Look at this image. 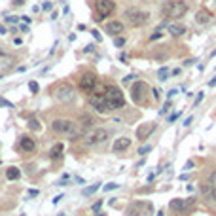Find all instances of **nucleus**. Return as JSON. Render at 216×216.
<instances>
[{
  "label": "nucleus",
  "mask_w": 216,
  "mask_h": 216,
  "mask_svg": "<svg viewBox=\"0 0 216 216\" xmlns=\"http://www.w3.org/2000/svg\"><path fill=\"white\" fill-rule=\"evenodd\" d=\"M103 203H104V201H103V199H99V201H95V203H93V207H91V208L97 212V211H100V207H103Z\"/></svg>",
  "instance_id": "34"
},
{
  "label": "nucleus",
  "mask_w": 216,
  "mask_h": 216,
  "mask_svg": "<svg viewBox=\"0 0 216 216\" xmlns=\"http://www.w3.org/2000/svg\"><path fill=\"white\" fill-rule=\"evenodd\" d=\"M19 19H21L19 15H8V17H4V21H6V23H11V25H13V23H17Z\"/></svg>",
  "instance_id": "30"
},
{
  "label": "nucleus",
  "mask_w": 216,
  "mask_h": 216,
  "mask_svg": "<svg viewBox=\"0 0 216 216\" xmlns=\"http://www.w3.org/2000/svg\"><path fill=\"white\" fill-rule=\"evenodd\" d=\"M154 131H155V123H144V125H140L139 129H136V139L146 140Z\"/></svg>",
  "instance_id": "17"
},
{
  "label": "nucleus",
  "mask_w": 216,
  "mask_h": 216,
  "mask_svg": "<svg viewBox=\"0 0 216 216\" xmlns=\"http://www.w3.org/2000/svg\"><path fill=\"white\" fill-rule=\"evenodd\" d=\"M208 85H211V87H214V85H216V76L212 78V80H211V82H208Z\"/></svg>",
  "instance_id": "52"
},
{
  "label": "nucleus",
  "mask_w": 216,
  "mask_h": 216,
  "mask_svg": "<svg viewBox=\"0 0 216 216\" xmlns=\"http://www.w3.org/2000/svg\"><path fill=\"white\" fill-rule=\"evenodd\" d=\"M91 34H93V38H97L99 42H100V40H103V36H100V34H99V31H91Z\"/></svg>",
  "instance_id": "43"
},
{
  "label": "nucleus",
  "mask_w": 216,
  "mask_h": 216,
  "mask_svg": "<svg viewBox=\"0 0 216 216\" xmlns=\"http://www.w3.org/2000/svg\"><path fill=\"white\" fill-rule=\"evenodd\" d=\"M0 106H6V108H13V104L10 103V100H6V99H2V97H0Z\"/></svg>",
  "instance_id": "37"
},
{
  "label": "nucleus",
  "mask_w": 216,
  "mask_h": 216,
  "mask_svg": "<svg viewBox=\"0 0 216 216\" xmlns=\"http://www.w3.org/2000/svg\"><path fill=\"white\" fill-rule=\"evenodd\" d=\"M78 125H80L83 131H87V129H93V125H95V118H93L91 114H82L80 119H78Z\"/></svg>",
  "instance_id": "18"
},
{
  "label": "nucleus",
  "mask_w": 216,
  "mask_h": 216,
  "mask_svg": "<svg viewBox=\"0 0 216 216\" xmlns=\"http://www.w3.org/2000/svg\"><path fill=\"white\" fill-rule=\"evenodd\" d=\"M6 32H8V31H6V27H4V25H0V34H6Z\"/></svg>",
  "instance_id": "53"
},
{
  "label": "nucleus",
  "mask_w": 216,
  "mask_h": 216,
  "mask_svg": "<svg viewBox=\"0 0 216 216\" xmlns=\"http://www.w3.org/2000/svg\"><path fill=\"white\" fill-rule=\"evenodd\" d=\"M103 93H104V97L108 100L110 110H121V108L125 106V97H123V93H121V89L118 87V85L108 83V85H104Z\"/></svg>",
  "instance_id": "2"
},
{
  "label": "nucleus",
  "mask_w": 216,
  "mask_h": 216,
  "mask_svg": "<svg viewBox=\"0 0 216 216\" xmlns=\"http://www.w3.org/2000/svg\"><path fill=\"white\" fill-rule=\"evenodd\" d=\"M195 61H197L195 57H193V59H186V61H184V67H190V64H193Z\"/></svg>",
  "instance_id": "44"
},
{
  "label": "nucleus",
  "mask_w": 216,
  "mask_h": 216,
  "mask_svg": "<svg viewBox=\"0 0 216 216\" xmlns=\"http://www.w3.org/2000/svg\"><path fill=\"white\" fill-rule=\"evenodd\" d=\"M23 2H25V0H11V4H13V6H21Z\"/></svg>",
  "instance_id": "47"
},
{
  "label": "nucleus",
  "mask_w": 216,
  "mask_h": 216,
  "mask_svg": "<svg viewBox=\"0 0 216 216\" xmlns=\"http://www.w3.org/2000/svg\"><path fill=\"white\" fill-rule=\"evenodd\" d=\"M108 136H110V131L104 127H95L91 129V131L83 136V144L85 146H95V144H103L108 140Z\"/></svg>",
  "instance_id": "8"
},
{
  "label": "nucleus",
  "mask_w": 216,
  "mask_h": 216,
  "mask_svg": "<svg viewBox=\"0 0 216 216\" xmlns=\"http://www.w3.org/2000/svg\"><path fill=\"white\" fill-rule=\"evenodd\" d=\"M95 216H106V214H104V212H100V211H97V214H95Z\"/></svg>",
  "instance_id": "57"
},
{
  "label": "nucleus",
  "mask_w": 216,
  "mask_h": 216,
  "mask_svg": "<svg viewBox=\"0 0 216 216\" xmlns=\"http://www.w3.org/2000/svg\"><path fill=\"white\" fill-rule=\"evenodd\" d=\"M207 182L208 184H211V186H214V188H216V169L211 172V175H208V180H207Z\"/></svg>",
  "instance_id": "28"
},
{
  "label": "nucleus",
  "mask_w": 216,
  "mask_h": 216,
  "mask_svg": "<svg viewBox=\"0 0 216 216\" xmlns=\"http://www.w3.org/2000/svg\"><path fill=\"white\" fill-rule=\"evenodd\" d=\"M21 32H28V25H21Z\"/></svg>",
  "instance_id": "51"
},
{
  "label": "nucleus",
  "mask_w": 216,
  "mask_h": 216,
  "mask_svg": "<svg viewBox=\"0 0 216 216\" xmlns=\"http://www.w3.org/2000/svg\"><path fill=\"white\" fill-rule=\"evenodd\" d=\"M78 87H80V91L85 93V95L95 93L97 87H99V76H97L93 70L83 72V74L80 76V80H78Z\"/></svg>",
  "instance_id": "6"
},
{
  "label": "nucleus",
  "mask_w": 216,
  "mask_h": 216,
  "mask_svg": "<svg viewBox=\"0 0 216 216\" xmlns=\"http://www.w3.org/2000/svg\"><path fill=\"white\" fill-rule=\"evenodd\" d=\"M21 42H23L21 38H15V40H13V44H15V46H21Z\"/></svg>",
  "instance_id": "55"
},
{
  "label": "nucleus",
  "mask_w": 216,
  "mask_h": 216,
  "mask_svg": "<svg viewBox=\"0 0 216 216\" xmlns=\"http://www.w3.org/2000/svg\"><path fill=\"white\" fill-rule=\"evenodd\" d=\"M6 178L8 180H19L21 178V171L17 167H8L6 169Z\"/></svg>",
  "instance_id": "22"
},
{
  "label": "nucleus",
  "mask_w": 216,
  "mask_h": 216,
  "mask_svg": "<svg viewBox=\"0 0 216 216\" xmlns=\"http://www.w3.org/2000/svg\"><path fill=\"white\" fill-rule=\"evenodd\" d=\"M129 146H131V139H129V136H119V139H116L112 144V152L121 154V152H125V150H129Z\"/></svg>",
  "instance_id": "15"
},
{
  "label": "nucleus",
  "mask_w": 216,
  "mask_h": 216,
  "mask_svg": "<svg viewBox=\"0 0 216 216\" xmlns=\"http://www.w3.org/2000/svg\"><path fill=\"white\" fill-rule=\"evenodd\" d=\"M148 83L142 82V80H136L133 85H131V100L136 104V106H144L148 104Z\"/></svg>",
  "instance_id": "5"
},
{
  "label": "nucleus",
  "mask_w": 216,
  "mask_h": 216,
  "mask_svg": "<svg viewBox=\"0 0 216 216\" xmlns=\"http://www.w3.org/2000/svg\"><path fill=\"white\" fill-rule=\"evenodd\" d=\"M49 127H51V131L55 135H70V136H76V129H78V123L76 121H72L68 118H55L51 123H49Z\"/></svg>",
  "instance_id": "4"
},
{
  "label": "nucleus",
  "mask_w": 216,
  "mask_h": 216,
  "mask_svg": "<svg viewBox=\"0 0 216 216\" xmlns=\"http://www.w3.org/2000/svg\"><path fill=\"white\" fill-rule=\"evenodd\" d=\"M150 93L154 95V99H159V95H161V91H159V89H150Z\"/></svg>",
  "instance_id": "41"
},
{
  "label": "nucleus",
  "mask_w": 216,
  "mask_h": 216,
  "mask_svg": "<svg viewBox=\"0 0 216 216\" xmlns=\"http://www.w3.org/2000/svg\"><path fill=\"white\" fill-rule=\"evenodd\" d=\"M57 216H64V214H63V212H61V214H57Z\"/></svg>",
  "instance_id": "59"
},
{
  "label": "nucleus",
  "mask_w": 216,
  "mask_h": 216,
  "mask_svg": "<svg viewBox=\"0 0 216 216\" xmlns=\"http://www.w3.org/2000/svg\"><path fill=\"white\" fill-rule=\"evenodd\" d=\"M135 80H136V74H127V76H125L121 82H123L125 85H129V83H131V82H135Z\"/></svg>",
  "instance_id": "29"
},
{
  "label": "nucleus",
  "mask_w": 216,
  "mask_h": 216,
  "mask_svg": "<svg viewBox=\"0 0 216 216\" xmlns=\"http://www.w3.org/2000/svg\"><path fill=\"white\" fill-rule=\"evenodd\" d=\"M61 199H63V195H57V197H53V205H57V203H59Z\"/></svg>",
  "instance_id": "49"
},
{
  "label": "nucleus",
  "mask_w": 216,
  "mask_h": 216,
  "mask_svg": "<svg viewBox=\"0 0 216 216\" xmlns=\"http://www.w3.org/2000/svg\"><path fill=\"white\" fill-rule=\"evenodd\" d=\"M89 106L93 108L95 112L99 114H106L108 110H110V106H108V100L104 97V93H91L89 95Z\"/></svg>",
  "instance_id": "10"
},
{
  "label": "nucleus",
  "mask_w": 216,
  "mask_h": 216,
  "mask_svg": "<svg viewBox=\"0 0 216 216\" xmlns=\"http://www.w3.org/2000/svg\"><path fill=\"white\" fill-rule=\"evenodd\" d=\"M17 148L21 150V152H25V154H32L34 150H36V142H34L32 136L21 135L19 136V142H17Z\"/></svg>",
  "instance_id": "13"
},
{
  "label": "nucleus",
  "mask_w": 216,
  "mask_h": 216,
  "mask_svg": "<svg viewBox=\"0 0 216 216\" xmlns=\"http://www.w3.org/2000/svg\"><path fill=\"white\" fill-rule=\"evenodd\" d=\"M203 97H205V93H203V91H199V95L195 97V100H193V106H197L201 100H203Z\"/></svg>",
  "instance_id": "36"
},
{
  "label": "nucleus",
  "mask_w": 216,
  "mask_h": 216,
  "mask_svg": "<svg viewBox=\"0 0 216 216\" xmlns=\"http://www.w3.org/2000/svg\"><path fill=\"white\" fill-rule=\"evenodd\" d=\"M150 150H152V144H146V146H142V148L139 150V155H146Z\"/></svg>",
  "instance_id": "31"
},
{
  "label": "nucleus",
  "mask_w": 216,
  "mask_h": 216,
  "mask_svg": "<svg viewBox=\"0 0 216 216\" xmlns=\"http://www.w3.org/2000/svg\"><path fill=\"white\" fill-rule=\"evenodd\" d=\"M51 95L61 103H70L74 99V89H72L70 83H59L55 89H51Z\"/></svg>",
  "instance_id": "12"
},
{
  "label": "nucleus",
  "mask_w": 216,
  "mask_h": 216,
  "mask_svg": "<svg viewBox=\"0 0 216 216\" xmlns=\"http://www.w3.org/2000/svg\"><path fill=\"white\" fill-rule=\"evenodd\" d=\"M171 74H172V76H178V74H180V68H175V70L171 72Z\"/></svg>",
  "instance_id": "54"
},
{
  "label": "nucleus",
  "mask_w": 216,
  "mask_h": 216,
  "mask_svg": "<svg viewBox=\"0 0 216 216\" xmlns=\"http://www.w3.org/2000/svg\"><path fill=\"white\" fill-rule=\"evenodd\" d=\"M95 17H93V21H97V23H100V21H104L106 17H110L114 10H116V4H114V0H95Z\"/></svg>",
  "instance_id": "7"
},
{
  "label": "nucleus",
  "mask_w": 216,
  "mask_h": 216,
  "mask_svg": "<svg viewBox=\"0 0 216 216\" xmlns=\"http://www.w3.org/2000/svg\"><path fill=\"white\" fill-rule=\"evenodd\" d=\"M180 116H182V112H176V114H171V116H169V119H167V121H169V123H175V121H176V119H178Z\"/></svg>",
  "instance_id": "32"
},
{
  "label": "nucleus",
  "mask_w": 216,
  "mask_h": 216,
  "mask_svg": "<svg viewBox=\"0 0 216 216\" xmlns=\"http://www.w3.org/2000/svg\"><path fill=\"white\" fill-rule=\"evenodd\" d=\"M99 188H100V182L93 184V186H89V188H85V190H83V195H85V197H89V195H93V193H95Z\"/></svg>",
  "instance_id": "25"
},
{
  "label": "nucleus",
  "mask_w": 216,
  "mask_h": 216,
  "mask_svg": "<svg viewBox=\"0 0 216 216\" xmlns=\"http://www.w3.org/2000/svg\"><path fill=\"white\" fill-rule=\"evenodd\" d=\"M169 108H171V99L167 100V103H165V106L161 108V112H159V114H161V116H163V114H167V112H169Z\"/></svg>",
  "instance_id": "38"
},
{
  "label": "nucleus",
  "mask_w": 216,
  "mask_h": 216,
  "mask_svg": "<svg viewBox=\"0 0 216 216\" xmlns=\"http://www.w3.org/2000/svg\"><path fill=\"white\" fill-rule=\"evenodd\" d=\"M186 32V27L184 25H169V34L178 38V36H182Z\"/></svg>",
  "instance_id": "20"
},
{
  "label": "nucleus",
  "mask_w": 216,
  "mask_h": 216,
  "mask_svg": "<svg viewBox=\"0 0 216 216\" xmlns=\"http://www.w3.org/2000/svg\"><path fill=\"white\" fill-rule=\"evenodd\" d=\"M36 195H40L38 190H28V197H36Z\"/></svg>",
  "instance_id": "42"
},
{
  "label": "nucleus",
  "mask_w": 216,
  "mask_h": 216,
  "mask_svg": "<svg viewBox=\"0 0 216 216\" xmlns=\"http://www.w3.org/2000/svg\"><path fill=\"white\" fill-rule=\"evenodd\" d=\"M70 180V175H63V178L57 182V186H67V182Z\"/></svg>",
  "instance_id": "33"
},
{
  "label": "nucleus",
  "mask_w": 216,
  "mask_h": 216,
  "mask_svg": "<svg viewBox=\"0 0 216 216\" xmlns=\"http://www.w3.org/2000/svg\"><path fill=\"white\" fill-rule=\"evenodd\" d=\"M118 188H119V184H114V182H110V184H106V186H104V190H106V191H112V190H118Z\"/></svg>",
  "instance_id": "35"
},
{
  "label": "nucleus",
  "mask_w": 216,
  "mask_h": 216,
  "mask_svg": "<svg viewBox=\"0 0 216 216\" xmlns=\"http://www.w3.org/2000/svg\"><path fill=\"white\" fill-rule=\"evenodd\" d=\"M191 121H193V116H190V118H186V119L182 121V125H184V127H190V123H191Z\"/></svg>",
  "instance_id": "40"
},
{
  "label": "nucleus",
  "mask_w": 216,
  "mask_h": 216,
  "mask_svg": "<svg viewBox=\"0 0 216 216\" xmlns=\"http://www.w3.org/2000/svg\"><path fill=\"white\" fill-rule=\"evenodd\" d=\"M211 57H216V49H214V51H212V53H211Z\"/></svg>",
  "instance_id": "58"
},
{
  "label": "nucleus",
  "mask_w": 216,
  "mask_h": 216,
  "mask_svg": "<svg viewBox=\"0 0 216 216\" xmlns=\"http://www.w3.org/2000/svg\"><path fill=\"white\" fill-rule=\"evenodd\" d=\"M63 148H64L63 144H61V142H57L55 146L49 150V157H51V159H59V157L63 155Z\"/></svg>",
  "instance_id": "21"
},
{
  "label": "nucleus",
  "mask_w": 216,
  "mask_h": 216,
  "mask_svg": "<svg viewBox=\"0 0 216 216\" xmlns=\"http://www.w3.org/2000/svg\"><path fill=\"white\" fill-rule=\"evenodd\" d=\"M152 203H144V201H133L131 205H127L125 216H152Z\"/></svg>",
  "instance_id": "9"
},
{
  "label": "nucleus",
  "mask_w": 216,
  "mask_h": 216,
  "mask_svg": "<svg viewBox=\"0 0 216 216\" xmlns=\"http://www.w3.org/2000/svg\"><path fill=\"white\" fill-rule=\"evenodd\" d=\"M104 31L110 34V36H119V34H123L125 32V25L121 23V21H110V23H106V27H104Z\"/></svg>",
  "instance_id": "14"
},
{
  "label": "nucleus",
  "mask_w": 216,
  "mask_h": 216,
  "mask_svg": "<svg viewBox=\"0 0 216 216\" xmlns=\"http://www.w3.org/2000/svg\"><path fill=\"white\" fill-rule=\"evenodd\" d=\"M169 74H171V72H169L167 67H161L159 70H157V78H159V82H167L169 80Z\"/></svg>",
  "instance_id": "23"
},
{
  "label": "nucleus",
  "mask_w": 216,
  "mask_h": 216,
  "mask_svg": "<svg viewBox=\"0 0 216 216\" xmlns=\"http://www.w3.org/2000/svg\"><path fill=\"white\" fill-rule=\"evenodd\" d=\"M195 205V197H190V199H172L169 203V208L175 214H188L190 208H193Z\"/></svg>",
  "instance_id": "11"
},
{
  "label": "nucleus",
  "mask_w": 216,
  "mask_h": 216,
  "mask_svg": "<svg viewBox=\"0 0 216 216\" xmlns=\"http://www.w3.org/2000/svg\"><path fill=\"white\" fill-rule=\"evenodd\" d=\"M190 169H193V161H186V165H184V171H190Z\"/></svg>",
  "instance_id": "45"
},
{
  "label": "nucleus",
  "mask_w": 216,
  "mask_h": 216,
  "mask_svg": "<svg viewBox=\"0 0 216 216\" xmlns=\"http://www.w3.org/2000/svg\"><path fill=\"white\" fill-rule=\"evenodd\" d=\"M0 57H6V49H0Z\"/></svg>",
  "instance_id": "56"
},
{
  "label": "nucleus",
  "mask_w": 216,
  "mask_h": 216,
  "mask_svg": "<svg viewBox=\"0 0 216 216\" xmlns=\"http://www.w3.org/2000/svg\"><path fill=\"white\" fill-rule=\"evenodd\" d=\"M123 21L129 27H142L150 21V13L146 10H140V8H127L123 11Z\"/></svg>",
  "instance_id": "3"
},
{
  "label": "nucleus",
  "mask_w": 216,
  "mask_h": 216,
  "mask_svg": "<svg viewBox=\"0 0 216 216\" xmlns=\"http://www.w3.org/2000/svg\"><path fill=\"white\" fill-rule=\"evenodd\" d=\"M28 89H31V93L32 95H36V93H38V89H40V85H38V82H28Z\"/></svg>",
  "instance_id": "27"
},
{
  "label": "nucleus",
  "mask_w": 216,
  "mask_h": 216,
  "mask_svg": "<svg viewBox=\"0 0 216 216\" xmlns=\"http://www.w3.org/2000/svg\"><path fill=\"white\" fill-rule=\"evenodd\" d=\"M211 19H212V13L208 10H201V11H197V15H195V21L199 25H208Z\"/></svg>",
  "instance_id": "19"
},
{
  "label": "nucleus",
  "mask_w": 216,
  "mask_h": 216,
  "mask_svg": "<svg viewBox=\"0 0 216 216\" xmlns=\"http://www.w3.org/2000/svg\"><path fill=\"white\" fill-rule=\"evenodd\" d=\"M199 191L203 193V197H205L207 201H211V203L216 205V188H214V186H211L208 182H207V184L203 182V184L199 186Z\"/></svg>",
  "instance_id": "16"
},
{
  "label": "nucleus",
  "mask_w": 216,
  "mask_h": 216,
  "mask_svg": "<svg viewBox=\"0 0 216 216\" xmlns=\"http://www.w3.org/2000/svg\"><path fill=\"white\" fill-rule=\"evenodd\" d=\"M28 129H32V131H40V129H42V123H40L36 118H31V119H28Z\"/></svg>",
  "instance_id": "24"
},
{
  "label": "nucleus",
  "mask_w": 216,
  "mask_h": 216,
  "mask_svg": "<svg viewBox=\"0 0 216 216\" xmlns=\"http://www.w3.org/2000/svg\"><path fill=\"white\" fill-rule=\"evenodd\" d=\"M119 61H121V63H127V55L121 53V55H119Z\"/></svg>",
  "instance_id": "48"
},
{
  "label": "nucleus",
  "mask_w": 216,
  "mask_h": 216,
  "mask_svg": "<svg viewBox=\"0 0 216 216\" xmlns=\"http://www.w3.org/2000/svg\"><path fill=\"white\" fill-rule=\"evenodd\" d=\"M125 38H123V36H116V38H114V46H116V47H123L125 46Z\"/></svg>",
  "instance_id": "26"
},
{
  "label": "nucleus",
  "mask_w": 216,
  "mask_h": 216,
  "mask_svg": "<svg viewBox=\"0 0 216 216\" xmlns=\"http://www.w3.org/2000/svg\"><path fill=\"white\" fill-rule=\"evenodd\" d=\"M93 49H95V47H93V44H87V46H85V49H83V51H85V53H91Z\"/></svg>",
  "instance_id": "46"
},
{
  "label": "nucleus",
  "mask_w": 216,
  "mask_h": 216,
  "mask_svg": "<svg viewBox=\"0 0 216 216\" xmlns=\"http://www.w3.org/2000/svg\"><path fill=\"white\" fill-rule=\"evenodd\" d=\"M176 93H178V89H176V87H172V89H169V93H167V99H172V97L176 95Z\"/></svg>",
  "instance_id": "39"
},
{
  "label": "nucleus",
  "mask_w": 216,
  "mask_h": 216,
  "mask_svg": "<svg viewBox=\"0 0 216 216\" xmlns=\"http://www.w3.org/2000/svg\"><path fill=\"white\" fill-rule=\"evenodd\" d=\"M44 10H51V2H44Z\"/></svg>",
  "instance_id": "50"
},
{
  "label": "nucleus",
  "mask_w": 216,
  "mask_h": 216,
  "mask_svg": "<svg viewBox=\"0 0 216 216\" xmlns=\"http://www.w3.org/2000/svg\"><path fill=\"white\" fill-rule=\"evenodd\" d=\"M159 11L165 19H180L188 11V4H186L184 0H165L161 4Z\"/></svg>",
  "instance_id": "1"
}]
</instances>
